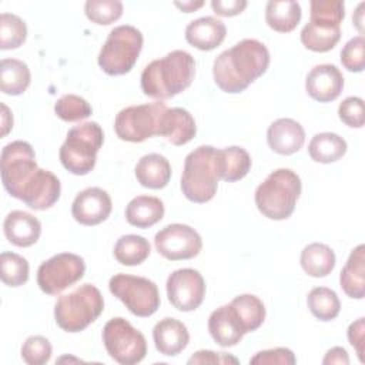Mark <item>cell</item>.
<instances>
[{
    "instance_id": "24",
    "label": "cell",
    "mask_w": 365,
    "mask_h": 365,
    "mask_svg": "<svg viewBox=\"0 0 365 365\" xmlns=\"http://www.w3.org/2000/svg\"><path fill=\"white\" fill-rule=\"evenodd\" d=\"M197 134L194 117L181 107L167 108L161 120L160 135L173 145H184L190 143Z\"/></svg>"
},
{
    "instance_id": "39",
    "label": "cell",
    "mask_w": 365,
    "mask_h": 365,
    "mask_svg": "<svg viewBox=\"0 0 365 365\" xmlns=\"http://www.w3.org/2000/svg\"><path fill=\"white\" fill-rule=\"evenodd\" d=\"M84 13L90 21L107 26L123 16V3L120 0H88L84 4Z\"/></svg>"
},
{
    "instance_id": "48",
    "label": "cell",
    "mask_w": 365,
    "mask_h": 365,
    "mask_svg": "<svg viewBox=\"0 0 365 365\" xmlns=\"http://www.w3.org/2000/svg\"><path fill=\"white\" fill-rule=\"evenodd\" d=\"M1 110H3V113H1V125H3L1 135L4 137L13 127V115L10 114V110L4 103H1Z\"/></svg>"
},
{
    "instance_id": "41",
    "label": "cell",
    "mask_w": 365,
    "mask_h": 365,
    "mask_svg": "<svg viewBox=\"0 0 365 365\" xmlns=\"http://www.w3.org/2000/svg\"><path fill=\"white\" fill-rule=\"evenodd\" d=\"M365 38L364 36L352 37L341 50V63L351 73H361L365 68Z\"/></svg>"
},
{
    "instance_id": "6",
    "label": "cell",
    "mask_w": 365,
    "mask_h": 365,
    "mask_svg": "<svg viewBox=\"0 0 365 365\" xmlns=\"http://www.w3.org/2000/svg\"><path fill=\"white\" fill-rule=\"evenodd\" d=\"M104 311V298L91 284H83L61 295L54 305L57 325L66 332H80L93 324Z\"/></svg>"
},
{
    "instance_id": "42",
    "label": "cell",
    "mask_w": 365,
    "mask_h": 365,
    "mask_svg": "<svg viewBox=\"0 0 365 365\" xmlns=\"http://www.w3.org/2000/svg\"><path fill=\"white\" fill-rule=\"evenodd\" d=\"M339 120L352 128L364 125V100L361 97H346L338 107Z\"/></svg>"
},
{
    "instance_id": "25",
    "label": "cell",
    "mask_w": 365,
    "mask_h": 365,
    "mask_svg": "<svg viewBox=\"0 0 365 365\" xmlns=\"http://www.w3.org/2000/svg\"><path fill=\"white\" fill-rule=\"evenodd\" d=\"M339 285L349 298L362 299L365 297V245L364 244H359L351 251L339 274Z\"/></svg>"
},
{
    "instance_id": "5",
    "label": "cell",
    "mask_w": 365,
    "mask_h": 365,
    "mask_svg": "<svg viewBox=\"0 0 365 365\" xmlns=\"http://www.w3.org/2000/svg\"><path fill=\"white\" fill-rule=\"evenodd\" d=\"M309 21L301 30V43L311 51L332 50L341 38V23L345 17V4L341 0H312Z\"/></svg>"
},
{
    "instance_id": "31",
    "label": "cell",
    "mask_w": 365,
    "mask_h": 365,
    "mask_svg": "<svg viewBox=\"0 0 365 365\" xmlns=\"http://www.w3.org/2000/svg\"><path fill=\"white\" fill-rule=\"evenodd\" d=\"M29 66L17 58H3L0 63V88L4 94L20 96L30 86Z\"/></svg>"
},
{
    "instance_id": "32",
    "label": "cell",
    "mask_w": 365,
    "mask_h": 365,
    "mask_svg": "<svg viewBox=\"0 0 365 365\" xmlns=\"http://www.w3.org/2000/svg\"><path fill=\"white\" fill-rule=\"evenodd\" d=\"M151 247L148 240L137 234H127L117 240L114 245V257L121 265L134 267L144 262L150 255Z\"/></svg>"
},
{
    "instance_id": "9",
    "label": "cell",
    "mask_w": 365,
    "mask_h": 365,
    "mask_svg": "<svg viewBox=\"0 0 365 365\" xmlns=\"http://www.w3.org/2000/svg\"><path fill=\"white\" fill-rule=\"evenodd\" d=\"M0 168L4 190L17 200H20L26 187L36 178L40 170L33 147L21 140L11 141L3 147Z\"/></svg>"
},
{
    "instance_id": "12",
    "label": "cell",
    "mask_w": 365,
    "mask_h": 365,
    "mask_svg": "<svg viewBox=\"0 0 365 365\" xmlns=\"http://www.w3.org/2000/svg\"><path fill=\"white\" fill-rule=\"evenodd\" d=\"M103 342L110 358L121 365L138 364L147 354L144 335L121 317L107 321L103 328Z\"/></svg>"
},
{
    "instance_id": "21",
    "label": "cell",
    "mask_w": 365,
    "mask_h": 365,
    "mask_svg": "<svg viewBox=\"0 0 365 365\" xmlns=\"http://www.w3.org/2000/svg\"><path fill=\"white\" fill-rule=\"evenodd\" d=\"M153 339L160 354L165 356H175L187 348L190 334L181 321L167 317L154 325Z\"/></svg>"
},
{
    "instance_id": "34",
    "label": "cell",
    "mask_w": 365,
    "mask_h": 365,
    "mask_svg": "<svg viewBox=\"0 0 365 365\" xmlns=\"http://www.w3.org/2000/svg\"><path fill=\"white\" fill-rule=\"evenodd\" d=\"M311 314L319 321L335 319L341 311V302L336 292L327 287H315L307 297Z\"/></svg>"
},
{
    "instance_id": "30",
    "label": "cell",
    "mask_w": 365,
    "mask_h": 365,
    "mask_svg": "<svg viewBox=\"0 0 365 365\" xmlns=\"http://www.w3.org/2000/svg\"><path fill=\"white\" fill-rule=\"evenodd\" d=\"M346 141L335 133H318L308 144V154L315 163L331 164L346 153Z\"/></svg>"
},
{
    "instance_id": "28",
    "label": "cell",
    "mask_w": 365,
    "mask_h": 365,
    "mask_svg": "<svg viewBox=\"0 0 365 365\" xmlns=\"http://www.w3.org/2000/svg\"><path fill=\"white\" fill-rule=\"evenodd\" d=\"M302 11L298 1L271 0L265 6V21L278 33L292 31L301 21Z\"/></svg>"
},
{
    "instance_id": "38",
    "label": "cell",
    "mask_w": 365,
    "mask_h": 365,
    "mask_svg": "<svg viewBox=\"0 0 365 365\" xmlns=\"http://www.w3.org/2000/svg\"><path fill=\"white\" fill-rule=\"evenodd\" d=\"M54 113L63 121H81L91 115L93 108L86 98L77 94H64L54 104Z\"/></svg>"
},
{
    "instance_id": "45",
    "label": "cell",
    "mask_w": 365,
    "mask_h": 365,
    "mask_svg": "<svg viewBox=\"0 0 365 365\" xmlns=\"http://www.w3.org/2000/svg\"><path fill=\"white\" fill-rule=\"evenodd\" d=\"M348 341L355 348L361 362H364V336H365V318L361 317L348 327Z\"/></svg>"
},
{
    "instance_id": "18",
    "label": "cell",
    "mask_w": 365,
    "mask_h": 365,
    "mask_svg": "<svg viewBox=\"0 0 365 365\" xmlns=\"http://www.w3.org/2000/svg\"><path fill=\"white\" fill-rule=\"evenodd\" d=\"M60 180L48 170L40 168L36 178L26 187L20 201L36 211L53 207L60 198Z\"/></svg>"
},
{
    "instance_id": "40",
    "label": "cell",
    "mask_w": 365,
    "mask_h": 365,
    "mask_svg": "<svg viewBox=\"0 0 365 365\" xmlns=\"http://www.w3.org/2000/svg\"><path fill=\"white\" fill-rule=\"evenodd\" d=\"M51 344L41 335L29 336L21 346V358L29 365H43L51 358Z\"/></svg>"
},
{
    "instance_id": "10",
    "label": "cell",
    "mask_w": 365,
    "mask_h": 365,
    "mask_svg": "<svg viewBox=\"0 0 365 365\" xmlns=\"http://www.w3.org/2000/svg\"><path fill=\"white\" fill-rule=\"evenodd\" d=\"M167 108L168 107L163 101L123 108L114 120L117 137L128 143H143L150 137L160 135L161 120Z\"/></svg>"
},
{
    "instance_id": "46",
    "label": "cell",
    "mask_w": 365,
    "mask_h": 365,
    "mask_svg": "<svg viewBox=\"0 0 365 365\" xmlns=\"http://www.w3.org/2000/svg\"><path fill=\"white\" fill-rule=\"evenodd\" d=\"M247 4L248 3L245 0H212L211 1V7L214 13L224 17H231L242 13Z\"/></svg>"
},
{
    "instance_id": "8",
    "label": "cell",
    "mask_w": 365,
    "mask_h": 365,
    "mask_svg": "<svg viewBox=\"0 0 365 365\" xmlns=\"http://www.w3.org/2000/svg\"><path fill=\"white\" fill-rule=\"evenodd\" d=\"M141 31L130 24L114 27L103 44L97 63L108 76H123L131 71L143 48Z\"/></svg>"
},
{
    "instance_id": "29",
    "label": "cell",
    "mask_w": 365,
    "mask_h": 365,
    "mask_svg": "<svg viewBox=\"0 0 365 365\" xmlns=\"http://www.w3.org/2000/svg\"><path fill=\"white\" fill-rule=\"evenodd\" d=\"M299 262L305 274L314 278H322L332 272L336 258L335 252L327 244L312 242L301 251Z\"/></svg>"
},
{
    "instance_id": "37",
    "label": "cell",
    "mask_w": 365,
    "mask_h": 365,
    "mask_svg": "<svg viewBox=\"0 0 365 365\" xmlns=\"http://www.w3.org/2000/svg\"><path fill=\"white\" fill-rule=\"evenodd\" d=\"M27 38L26 23L16 14H0V48L13 50L20 47Z\"/></svg>"
},
{
    "instance_id": "2",
    "label": "cell",
    "mask_w": 365,
    "mask_h": 365,
    "mask_svg": "<svg viewBox=\"0 0 365 365\" xmlns=\"http://www.w3.org/2000/svg\"><path fill=\"white\" fill-rule=\"evenodd\" d=\"M195 77L194 57L184 50H173L153 60L141 73V90L158 101L173 98L188 88Z\"/></svg>"
},
{
    "instance_id": "1",
    "label": "cell",
    "mask_w": 365,
    "mask_h": 365,
    "mask_svg": "<svg viewBox=\"0 0 365 365\" xmlns=\"http://www.w3.org/2000/svg\"><path fill=\"white\" fill-rule=\"evenodd\" d=\"M269 66V51L255 38H244L222 51L212 66L215 84L230 94L244 91L259 78Z\"/></svg>"
},
{
    "instance_id": "13",
    "label": "cell",
    "mask_w": 365,
    "mask_h": 365,
    "mask_svg": "<svg viewBox=\"0 0 365 365\" xmlns=\"http://www.w3.org/2000/svg\"><path fill=\"white\" fill-rule=\"evenodd\" d=\"M84 259L73 252L56 254L41 262L37 269V284L48 295H58L83 278Z\"/></svg>"
},
{
    "instance_id": "19",
    "label": "cell",
    "mask_w": 365,
    "mask_h": 365,
    "mask_svg": "<svg viewBox=\"0 0 365 365\" xmlns=\"http://www.w3.org/2000/svg\"><path fill=\"white\" fill-rule=\"evenodd\" d=\"M208 331L211 338L222 348L237 345L245 335L241 321L231 304L221 305L211 312Z\"/></svg>"
},
{
    "instance_id": "36",
    "label": "cell",
    "mask_w": 365,
    "mask_h": 365,
    "mask_svg": "<svg viewBox=\"0 0 365 365\" xmlns=\"http://www.w3.org/2000/svg\"><path fill=\"white\" fill-rule=\"evenodd\" d=\"M29 262L16 252L0 254V277L7 287H20L29 279Z\"/></svg>"
},
{
    "instance_id": "7",
    "label": "cell",
    "mask_w": 365,
    "mask_h": 365,
    "mask_svg": "<svg viewBox=\"0 0 365 365\" xmlns=\"http://www.w3.org/2000/svg\"><path fill=\"white\" fill-rule=\"evenodd\" d=\"M104 141L103 128L96 121H86L68 130L60 147L63 167L74 175L88 174L97 161V153Z\"/></svg>"
},
{
    "instance_id": "22",
    "label": "cell",
    "mask_w": 365,
    "mask_h": 365,
    "mask_svg": "<svg viewBox=\"0 0 365 365\" xmlns=\"http://www.w3.org/2000/svg\"><path fill=\"white\" fill-rule=\"evenodd\" d=\"M225 24L212 16H204L192 20L185 27V40L195 48L210 51L217 48L225 38Z\"/></svg>"
},
{
    "instance_id": "4",
    "label": "cell",
    "mask_w": 365,
    "mask_h": 365,
    "mask_svg": "<svg viewBox=\"0 0 365 365\" xmlns=\"http://www.w3.org/2000/svg\"><path fill=\"white\" fill-rule=\"evenodd\" d=\"M301 194V178L289 168L272 171L255 190V205L269 220L291 217Z\"/></svg>"
},
{
    "instance_id": "16",
    "label": "cell",
    "mask_w": 365,
    "mask_h": 365,
    "mask_svg": "<svg viewBox=\"0 0 365 365\" xmlns=\"http://www.w3.org/2000/svg\"><path fill=\"white\" fill-rule=\"evenodd\" d=\"M113 210L111 197L108 192L98 187H88L80 191L73 204L71 215L81 225H97L106 221Z\"/></svg>"
},
{
    "instance_id": "33",
    "label": "cell",
    "mask_w": 365,
    "mask_h": 365,
    "mask_svg": "<svg viewBox=\"0 0 365 365\" xmlns=\"http://www.w3.org/2000/svg\"><path fill=\"white\" fill-rule=\"evenodd\" d=\"M230 304L235 309L245 334L257 331L262 325L265 319V307L257 295L241 294Z\"/></svg>"
},
{
    "instance_id": "35",
    "label": "cell",
    "mask_w": 365,
    "mask_h": 365,
    "mask_svg": "<svg viewBox=\"0 0 365 365\" xmlns=\"http://www.w3.org/2000/svg\"><path fill=\"white\" fill-rule=\"evenodd\" d=\"M224 174L222 180L227 182H234L244 178L251 168V157L248 151L238 145L225 147L221 150Z\"/></svg>"
},
{
    "instance_id": "27",
    "label": "cell",
    "mask_w": 365,
    "mask_h": 365,
    "mask_svg": "<svg viewBox=\"0 0 365 365\" xmlns=\"http://www.w3.org/2000/svg\"><path fill=\"white\" fill-rule=\"evenodd\" d=\"M164 202L153 195L134 197L125 207V220L137 228H150L164 217Z\"/></svg>"
},
{
    "instance_id": "26",
    "label": "cell",
    "mask_w": 365,
    "mask_h": 365,
    "mask_svg": "<svg viewBox=\"0 0 365 365\" xmlns=\"http://www.w3.org/2000/svg\"><path fill=\"white\" fill-rule=\"evenodd\" d=\"M134 174L137 181L150 190L164 188L171 178V165L168 160L157 153L143 155L135 164Z\"/></svg>"
},
{
    "instance_id": "15",
    "label": "cell",
    "mask_w": 365,
    "mask_h": 365,
    "mask_svg": "<svg viewBox=\"0 0 365 365\" xmlns=\"http://www.w3.org/2000/svg\"><path fill=\"white\" fill-rule=\"evenodd\" d=\"M167 297L174 308L182 312L197 309L205 297V281L194 268L173 271L167 278Z\"/></svg>"
},
{
    "instance_id": "11",
    "label": "cell",
    "mask_w": 365,
    "mask_h": 365,
    "mask_svg": "<svg viewBox=\"0 0 365 365\" xmlns=\"http://www.w3.org/2000/svg\"><path fill=\"white\" fill-rule=\"evenodd\" d=\"M108 288L110 292L135 317H151L160 308L161 301L158 288L145 277L115 274L110 278Z\"/></svg>"
},
{
    "instance_id": "17",
    "label": "cell",
    "mask_w": 365,
    "mask_h": 365,
    "mask_svg": "<svg viewBox=\"0 0 365 365\" xmlns=\"http://www.w3.org/2000/svg\"><path fill=\"white\" fill-rule=\"evenodd\" d=\"M344 88V76L334 64H318L309 70L305 78V90L311 98L329 103L339 97Z\"/></svg>"
},
{
    "instance_id": "50",
    "label": "cell",
    "mask_w": 365,
    "mask_h": 365,
    "mask_svg": "<svg viewBox=\"0 0 365 365\" xmlns=\"http://www.w3.org/2000/svg\"><path fill=\"white\" fill-rule=\"evenodd\" d=\"M364 6H365V4L361 3V4L356 7V10H355V13H354V16H352V21H354L355 27L359 30L361 36H362V31H364V29H362V23H364V19H362L364 11H362V9H364Z\"/></svg>"
},
{
    "instance_id": "47",
    "label": "cell",
    "mask_w": 365,
    "mask_h": 365,
    "mask_svg": "<svg viewBox=\"0 0 365 365\" xmlns=\"http://www.w3.org/2000/svg\"><path fill=\"white\" fill-rule=\"evenodd\" d=\"M322 364L324 365H328V364H342V365H348L349 364V356H348V352L345 351V348L342 346H334L331 348L324 359H322Z\"/></svg>"
},
{
    "instance_id": "44",
    "label": "cell",
    "mask_w": 365,
    "mask_h": 365,
    "mask_svg": "<svg viewBox=\"0 0 365 365\" xmlns=\"http://www.w3.org/2000/svg\"><path fill=\"white\" fill-rule=\"evenodd\" d=\"M191 364H238V359L235 356H231L225 352H214L210 349H201L197 351L188 361Z\"/></svg>"
},
{
    "instance_id": "43",
    "label": "cell",
    "mask_w": 365,
    "mask_h": 365,
    "mask_svg": "<svg viewBox=\"0 0 365 365\" xmlns=\"http://www.w3.org/2000/svg\"><path fill=\"white\" fill-rule=\"evenodd\" d=\"M297 358L289 348H272L257 352L251 359L250 364H259V365H294Z\"/></svg>"
},
{
    "instance_id": "14",
    "label": "cell",
    "mask_w": 365,
    "mask_h": 365,
    "mask_svg": "<svg viewBox=\"0 0 365 365\" xmlns=\"http://www.w3.org/2000/svg\"><path fill=\"white\" fill-rule=\"evenodd\" d=\"M155 250L161 257L170 261L191 259L202 248L201 235L187 224H168L154 237Z\"/></svg>"
},
{
    "instance_id": "23",
    "label": "cell",
    "mask_w": 365,
    "mask_h": 365,
    "mask_svg": "<svg viewBox=\"0 0 365 365\" xmlns=\"http://www.w3.org/2000/svg\"><path fill=\"white\" fill-rule=\"evenodd\" d=\"M3 231L9 242L24 248L37 242L41 234V224L33 214L14 210L4 218Z\"/></svg>"
},
{
    "instance_id": "3",
    "label": "cell",
    "mask_w": 365,
    "mask_h": 365,
    "mask_svg": "<svg viewBox=\"0 0 365 365\" xmlns=\"http://www.w3.org/2000/svg\"><path fill=\"white\" fill-rule=\"evenodd\" d=\"M224 167L221 150L200 145L187 154L181 174V191L192 202L204 204L214 198Z\"/></svg>"
},
{
    "instance_id": "20",
    "label": "cell",
    "mask_w": 365,
    "mask_h": 365,
    "mask_svg": "<svg viewBox=\"0 0 365 365\" xmlns=\"http://www.w3.org/2000/svg\"><path fill=\"white\" fill-rule=\"evenodd\" d=\"M267 141L272 151L291 155L304 145L305 131L304 127L292 118H278L268 127Z\"/></svg>"
},
{
    "instance_id": "49",
    "label": "cell",
    "mask_w": 365,
    "mask_h": 365,
    "mask_svg": "<svg viewBox=\"0 0 365 365\" xmlns=\"http://www.w3.org/2000/svg\"><path fill=\"white\" fill-rule=\"evenodd\" d=\"M174 6L178 7L181 11L184 13H191V11H195L198 10L200 7L204 6V1L200 0V1H192V0H187V1H174Z\"/></svg>"
}]
</instances>
